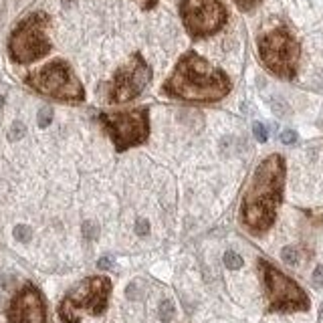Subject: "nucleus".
I'll list each match as a JSON object with an SVG mask.
<instances>
[{"instance_id": "obj_9", "label": "nucleus", "mask_w": 323, "mask_h": 323, "mask_svg": "<svg viewBox=\"0 0 323 323\" xmlns=\"http://www.w3.org/2000/svg\"><path fill=\"white\" fill-rule=\"evenodd\" d=\"M180 17L192 39H204L224 27L228 13L222 0H182Z\"/></svg>"}, {"instance_id": "obj_24", "label": "nucleus", "mask_w": 323, "mask_h": 323, "mask_svg": "<svg viewBox=\"0 0 323 323\" xmlns=\"http://www.w3.org/2000/svg\"><path fill=\"white\" fill-rule=\"evenodd\" d=\"M137 281H133L131 285H127V289H125V295H127V299H131V301H135L137 297H139V291H137Z\"/></svg>"}, {"instance_id": "obj_21", "label": "nucleus", "mask_w": 323, "mask_h": 323, "mask_svg": "<svg viewBox=\"0 0 323 323\" xmlns=\"http://www.w3.org/2000/svg\"><path fill=\"white\" fill-rule=\"evenodd\" d=\"M135 232H137L139 236H147V234H149V222H147L145 218H139V220L135 222Z\"/></svg>"}, {"instance_id": "obj_2", "label": "nucleus", "mask_w": 323, "mask_h": 323, "mask_svg": "<svg viewBox=\"0 0 323 323\" xmlns=\"http://www.w3.org/2000/svg\"><path fill=\"white\" fill-rule=\"evenodd\" d=\"M228 75L208 63L194 51H188L176 63L172 75L164 83V93L168 97L192 103H214L230 93Z\"/></svg>"}, {"instance_id": "obj_28", "label": "nucleus", "mask_w": 323, "mask_h": 323, "mask_svg": "<svg viewBox=\"0 0 323 323\" xmlns=\"http://www.w3.org/2000/svg\"><path fill=\"white\" fill-rule=\"evenodd\" d=\"M319 315H321V317H323V305H321V311H319Z\"/></svg>"}, {"instance_id": "obj_27", "label": "nucleus", "mask_w": 323, "mask_h": 323, "mask_svg": "<svg viewBox=\"0 0 323 323\" xmlns=\"http://www.w3.org/2000/svg\"><path fill=\"white\" fill-rule=\"evenodd\" d=\"M3 105H5V97H3V95H0V107H3Z\"/></svg>"}, {"instance_id": "obj_14", "label": "nucleus", "mask_w": 323, "mask_h": 323, "mask_svg": "<svg viewBox=\"0 0 323 323\" xmlns=\"http://www.w3.org/2000/svg\"><path fill=\"white\" fill-rule=\"evenodd\" d=\"M224 265H226L230 271H236V269L243 267V257L236 255L234 251H228V253H224Z\"/></svg>"}, {"instance_id": "obj_10", "label": "nucleus", "mask_w": 323, "mask_h": 323, "mask_svg": "<svg viewBox=\"0 0 323 323\" xmlns=\"http://www.w3.org/2000/svg\"><path fill=\"white\" fill-rule=\"evenodd\" d=\"M151 79V69L145 63V59L135 53L131 55V59L119 67L111 79L109 85V101L111 103H125L135 99L149 83Z\"/></svg>"}, {"instance_id": "obj_15", "label": "nucleus", "mask_w": 323, "mask_h": 323, "mask_svg": "<svg viewBox=\"0 0 323 323\" xmlns=\"http://www.w3.org/2000/svg\"><path fill=\"white\" fill-rule=\"evenodd\" d=\"M25 133H27L25 123H23V121H15V123L11 125V131H9V139H11V141H19V139L25 137Z\"/></svg>"}, {"instance_id": "obj_11", "label": "nucleus", "mask_w": 323, "mask_h": 323, "mask_svg": "<svg viewBox=\"0 0 323 323\" xmlns=\"http://www.w3.org/2000/svg\"><path fill=\"white\" fill-rule=\"evenodd\" d=\"M9 323H47L45 299L35 285H25L9 307Z\"/></svg>"}, {"instance_id": "obj_1", "label": "nucleus", "mask_w": 323, "mask_h": 323, "mask_svg": "<svg viewBox=\"0 0 323 323\" xmlns=\"http://www.w3.org/2000/svg\"><path fill=\"white\" fill-rule=\"evenodd\" d=\"M285 174V157L279 153L265 157L255 170L240 204V222L251 234H263L275 224L277 210L283 202Z\"/></svg>"}, {"instance_id": "obj_17", "label": "nucleus", "mask_w": 323, "mask_h": 323, "mask_svg": "<svg viewBox=\"0 0 323 323\" xmlns=\"http://www.w3.org/2000/svg\"><path fill=\"white\" fill-rule=\"evenodd\" d=\"M53 121V109L49 105L39 109V127H49V123Z\"/></svg>"}, {"instance_id": "obj_19", "label": "nucleus", "mask_w": 323, "mask_h": 323, "mask_svg": "<svg viewBox=\"0 0 323 323\" xmlns=\"http://www.w3.org/2000/svg\"><path fill=\"white\" fill-rule=\"evenodd\" d=\"M253 133H255L257 141H261V143H265V141L269 139V133H267L265 125H263V123H259V121H255V123H253Z\"/></svg>"}, {"instance_id": "obj_7", "label": "nucleus", "mask_w": 323, "mask_h": 323, "mask_svg": "<svg viewBox=\"0 0 323 323\" xmlns=\"http://www.w3.org/2000/svg\"><path fill=\"white\" fill-rule=\"evenodd\" d=\"M259 271L267 289L269 311L271 313H293V311H307L309 297L307 293L285 273H281L275 265L261 259Z\"/></svg>"}, {"instance_id": "obj_4", "label": "nucleus", "mask_w": 323, "mask_h": 323, "mask_svg": "<svg viewBox=\"0 0 323 323\" xmlns=\"http://www.w3.org/2000/svg\"><path fill=\"white\" fill-rule=\"evenodd\" d=\"M111 281L107 277H87L77 283L61 301L59 317L63 323H79L83 315H101L107 309Z\"/></svg>"}, {"instance_id": "obj_12", "label": "nucleus", "mask_w": 323, "mask_h": 323, "mask_svg": "<svg viewBox=\"0 0 323 323\" xmlns=\"http://www.w3.org/2000/svg\"><path fill=\"white\" fill-rule=\"evenodd\" d=\"M174 313H176V307L170 299H164L159 303V309H157V317L162 323H170L174 319Z\"/></svg>"}, {"instance_id": "obj_13", "label": "nucleus", "mask_w": 323, "mask_h": 323, "mask_svg": "<svg viewBox=\"0 0 323 323\" xmlns=\"http://www.w3.org/2000/svg\"><path fill=\"white\" fill-rule=\"evenodd\" d=\"M281 259H283L287 265L295 267V265L299 263V251H297L295 247H285V249L281 251Z\"/></svg>"}, {"instance_id": "obj_8", "label": "nucleus", "mask_w": 323, "mask_h": 323, "mask_svg": "<svg viewBox=\"0 0 323 323\" xmlns=\"http://www.w3.org/2000/svg\"><path fill=\"white\" fill-rule=\"evenodd\" d=\"M103 127L117 151H125L133 145H139L147 139L149 133V111L147 107H135L119 113H101L99 115Z\"/></svg>"}, {"instance_id": "obj_16", "label": "nucleus", "mask_w": 323, "mask_h": 323, "mask_svg": "<svg viewBox=\"0 0 323 323\" xmlns=\"http://www.w3.org/2000/svg\"><path fill=\"white\" fill-rule=\"evenodd\" d=\"M15 238H17L19 243H29V240L33 238V230H31V226H27V224H19V226H15Z\"/></svg>"}, {"instance_id": "obj_18", "label": "nucleus", "mask_w": 323, "mask_h": 323, "mask_svg": "<svg viewBox=\"0 0 323 323\" xmlns=\"http://www.w3.org/2000/svg\"><path fill=\"white\" fill-rule=\"evenodd\" d=\"M83 236L87 238V240H95L97 236H99V228H97V224L95 222H91V220H87V222H83Z\"/></svg>"}, {"instance_id": "obj_22", "label": "nucleus", "mask_w": 323, "mask_h": 323, "mask_svg": "<svg viewBox=\"0 0 323 323\" xmlns=\"http://www.w3.org/2000/svg\"><path fill=\"white\" fill-rule=\"evenodd\" d=\"M281 141H283V143H287V145H291V143H295V141H297V133H295L293 129H285V131L281 133Z\"/></svg>"}, {"instance_id": "obj_26", "label": "nucleus", "mask_w": 323, "mask_h": 323, "mask_svg": "<svg viewBox=\"0 0 323 323\" xmlns=\"http://www.w3.org/2000/svg\"><path fill=\"white\" fill-rule=\"evenodd\" d=\"M135 3H137L143 11H149V9H153V7H155L157 0H135Z\"/></svg>"}, {"instance_id": "obj_20", "label": "nucleus", "mask_w": 323, "mask_h": 323, "mask_svg": "<svg viewBox=\"0 0 323 323\" xmlns=\"http://www.w3.org/2000/svg\"><path fill=\"white\" fill-rule=\"evenodd\" d=\"M261 3H263V0H234V5H236L243 13H249V11L257 9Z\"/></svg>"}, {"instance_id": "obj_3", "label": "nucleus", "mask_w": 323, "mask_h": 323, "mask_svg": "<svg viewBox=\"0 0 323 323\" xmlns=\"http://www.w3.org/2000/svg\"><path fill=\"white\" fill-rule=\"evenodd\" d=\"M301 47L293 31L283 25H267L259 35V57L263 65L279 79H293L299 65Z\"/></svg>"}, {"instance_id": "obj_5", "label": "nucleus", "mask_w": 323, "mask_h": 323, "mask_svg": "<svg viewBox=\"0 0 323 323\" xmlns=\"http://www.w3.org/2000/svg\"><path fill=\"white\" fill-rule=\"evenodd\" d=\"M25 83L31 89H35L37 93L57 99V101L81 103L85 99V91H83L81 81L77 79V75L73 73L69 63H65L61 59H55V61L47 63L45 67L29 73Z\"/></svg>"}, {"instance_id": "obj_6", "label": "nucleus", "mask_w": 323, "mask_h": 323, "mask_svg": "<svg viewBox=\"0 0 323 323\" xmlns=\"http://www.w3.org/2000/svg\"><path fill=\"white\" fill-rule=\"evenodd\" d=\"M49 17L45 13H33L19 23L9 41V51L13 61L27 65L51 51V41L47 35Z\"/></svg>"}, {"instance_id": "obj_25", "label": "nucleus", "mask_w": 323, "mask_h": 323, "mask_svg": "<svg viewBox=\"0 0 323 323\" xmlns=\"http://www.w3.org/2000/svg\"><path fill=\"white\" fill-rule=\"evenodd\" d=\"M97 267H99L101 271H107V269L113 267V259H111V257H101V259L97 261Z\"/></svg>"}, {"instance_id": "obj_23", "label": "nucleus", "mask_w": 323, "mask_h": 323, "mask_svg": "<svg viewBox=\"0 0 323 323\" xmlns=\"http://www.w3.org/2000/svg\"><path fill=\"white\" fill-rule=\"evenodd\" d=\"M313 285L315 287H323V265H317L313 271Z\"/></svg>"}]
</instances>
